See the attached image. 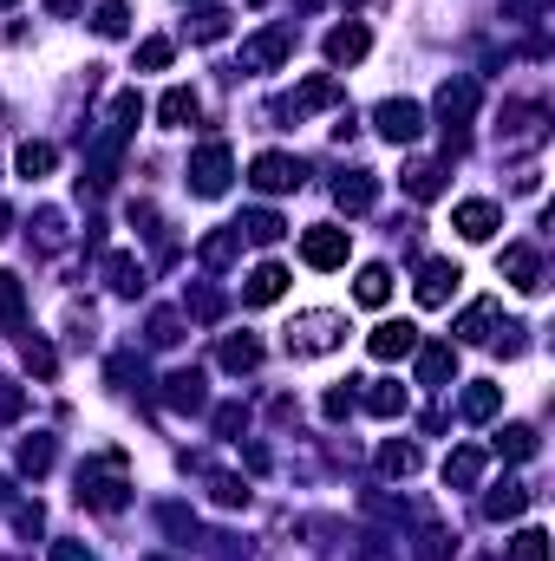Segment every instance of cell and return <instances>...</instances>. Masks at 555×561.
<instances>
[{
    "label": "cell",
    "instance_id": "19",
    "mask_svg": "<svg viewBox=\"0 0 555 561\" xmlns=\"http://www.w3.org/2000/svg\"><path fill=\"white\" fill-rule=\"evenodd\" d=\"M333 203H340V209H373V177H360V170L340 177V183H333Z\"/></svg>",
    "mask_w": 555,
    "mask_h": 561
},
{
    "label": "cell",
    "instance_id": "9",
    "mask_svg": "<svg viewBox=\"0 0 555 561\" xmlns=\"http://www.w3.org/2000/svg\"><path fill=\"white\" fill-rule=\"evenodd\" d=\"M79 503H92V509H105V516H111V509H125V483H118V477H92V470H85V477H79Z\"/></svg>",
    "mask_w": 555,
    "mask_h": 561
},
{
    "label": "cell",
    "instance_id": "10",
    "mask_svg": "<svg viewBox=\"0 0 555 561\" xmlns=\"http://www.w3.org/2000/svg\"><path fill=\"white\" fill-rule=\"evenodd\" d=\"M458 235L464 242H490L497 235V203H458Z\"/></svg>",
    "mask_w": 555,
    "mask_h": 561
},
{
    "label": "cell",
    "instance_id": "45",
    "mask_svg": "<svg viewBox=\"0 0 555 561\" xmlns=\"http://www.w3.org/2000/svg\"><path fill=\"white\" fill-rule=\"evenodd\" d=\"M7 222H14V216H7V203H0V235H7Z\"/></svg>",
    "mask_w": 555,
    "mask_h": 561
},
{
    "label": "cell",
    "instance_id": "13",
    "mask_svg": "<svg viewBox=\"0 0 555 561\" xmlns=\"http://www.w3.org/2000/svg\"><path fill=\"white\" fill-rule=\"evenodd\" d=\"M366 46H373V40H366V27H333V33H327V59H333V66H353V59H366Z\"/></svg>",
    "mask_w": 555,
    "mask_h": 561
},
{
    "label": "cell",
    "instance_id": "35",
    "mask_svg": "<svg viewBox=\"0 0 555 561\" xmlns=\"http://www.w3.org/2000/svg\"><path fill=\"white\" fill-rule=\"evenodd\" d=\"M236 242H242L236 229H222V235H209V242H203V261H209V268H222V261L236 255Z\"/></svg>",
    "mask_w": 555,
    "mask_h": 561
},
{
    "label": "cell",
    "instance_id": "20",
    "mask_svg": "<svg viewBox=\"0 0 555 561\" xmlns=\"http://www.w3.org/2000/svg\"><path fill=\"white\" fill-rule=\"evenodd\" d=\"M451 372H458V353H451V346H425V359H418V379H425V385H444Z\"/></svg>",
    "mask_w": 555,
    "mask_h": 561
},
{
    "label": "cell",
    "instance_id": "44",
    "mask_svg": "<svg viewBox=\"0 0 555 561\" xmlns=\"http://www.w3.org/2000/svg\"><path fill=\"white\" fill-rule=\"evenodd\" d=\"M46 7H53V14H72V0H46Z\"/></svg>",
    "mask_w": 555,
    "mask_h": 561
},
{
    "label": "cell",
    "instance_id": "46",
    "mask_svg": "<svg viewBox=\"0 0 555 561\" xmlns=\"http://www.w3.org/2000/svg\"><path fill=\"white\" fill-rule=\"evenodd\" d=\"M0 7H14V0H0Z\"/></svg>",
    "mask_w": 555,
    "mask_h": 561
},
{
    "label": "cell",
    "instance_id": "28",
    "mask_svg": "<svg viewBox=\"0 0 555 561\" xmlns=\"http://www.w3.org/2000/svg\"><path fill=\"white\" fill-rule=\"evenodd\" d=\"M497 451H503V457H536V431H529V425L497 431Z\"/></svg>",
    "mask_w": 555,
    "mask_h": 561
},
{
    "label": "cell",
    "instance_id": "15",
    "mask_svg": "<svg viewBox=\"0 0 555 561\" xmlns=\"http://www.w3.org/2000/svg\"><path fill=\"white\" fill-rule=\"evenodd\" d=\"M157 118H164L170 131H183V124L196 118V92H190V85H170V92H164V105H157Z\"/></svg>",
    "mask_w": 555,
    "mask_h": 561
},
{
    "label": "cell",
    "instance_id": "42",
    "mask_svg": "<svg viewBox=\"0 0 555 561\" xmlns=\"http://www.w3.org/2000/svg\"><path fill=\"white\" fill-rule=\"evenodd\" d=\"M151 340H157V346L177 340V314H151Z\"/></svg>",
    "mask_w": 555,
    "mask_h": 561
},
{
    "label": "cell",
    "instance_id": "40",
    "mask_svg": "<svg viewBox=\"0 0 555 561\" xmlns=\"http://www.w3.org/2000/svg\"><path fill=\"white\" fill-rule=\"evenodd\" d=\"M222 33H229V14H216V7L196 14V40H222Z\"/></svg>",
    "mask_w": 555,
    "mask_h": 561
},
{
    "label": "cell",
    "instance_id": "14",
    "mask_svg": "<svg viewBox=\"0 0 555 561\" xmlns=\"http://www.w3.org/2000/svg\"><path fill=\"white\" fill-rule=\"evenodd\" d=\"M164 385H170L164 398H170L177 411H203V372H170Z\"/></svg>",
    "mask_w": 555,
    "mask_h": 561
},
{
    "label": "cell",
    "instance_id": "18",
    "mask_svg": "<svg viewBox=\"0 0 555 561\" xmlns=\"http://www.w3.org/2000/svg\"><path fill=\"white\" fill-rule=\"evenodd\" d=\"M438 190H444V170H438V164H405V196L431 203Z\"/></svg>",
    "mask_w": 555,
    "mask_h": 561
},
{
    "label": "cell",
    "instance_id": "31",
    "mask_svg": "<svg viewBox=\"0 0 555 561\" xmlns=\"http://www.w3.org/2000/svg\"><path fill=\"white\" fill-rule=\"evenodd\" d=\"M20 307H27L20 281H14V274H0V327H14V320H20Z\"/></svg>",
    "mask_w": 555,
    "mask_h": 561
},
{
    "label": "cell",
    "instance_id": "1",
    "mask_svg": "<svg viewBox=\"0 0 555 561\" xmlns=\"http://www.w3.org/2000/svg\"><path fill=\"white\" fill-rule=\"evenodd\" d=\"M340 340H347V320L327 314V307H314V314H301L288 327V353L294 359H320V353H333Z\"/></svg>",
    "mask_w": 555,
    "mask_h": 561
},
{
    "label": "cell",
    "instance_id": "11",
    "mask_svg": "<svg viewBox=\"0 0 555 561\" xmlns=\"http://www.w3.org/2000/svg\"><path fill=\"white\" fill-rule=\"evenodd\" d=\"M281 288H288V274H281L275 261H262V268L249 274V288H242V301H249V307H268V301H281Z\"/></svg>",
    "mask_w": 555,
    "mask_h": 561
},
{
    "label": "cell",
    "instance_id": "33",
    "mask_svg": "<svg viewBox=\"0 0 555 561\" xmlns=\"http://www.w3.org/2000/svg\"><path fill=\"white\" fill-rule=\"evenodd\" d=\"M236 235H249V242H281V216H268V209H255V216L242 222Z\"/></svg>",
    "mask_w": 555,
    "mask_h": 561
},
{
    "label": "cell",
    "instance_id": "37",
    "mask_svg": "<svg viewBox=\"0 0 555 561\" xmlns=\"http://www.w3.org/2000/svg\"><path fill=\"white\" fill-rule=\"evenodd\" d=\"M98 33H105V40H118V33H125V0H105V7H98V20H92Z\"/></svg>",
    "mask_w": 555,
    "mask_h": 561
},
{
    "label": "cell",
    "instance_id": "2",
    "mask_svg": "<svg viewBox=\"0 0 555 561\" xmlns=\"http://www.w3.org/2000/svg\"><path fill=\"white\" fill-rule=\"evenodd\" d=\"M190 190H196V196H222V190H229V144H216V137H209L203 151H196Z\"/></svg>",
    "mask_w": 555,
    "mask_h": 561
},
{
    "label": "cell",
    "instance_id": "38",
    "mask_svg": "<svg viewBox=\"0 0 555 561\" xmlns=\"http://www.w3.org/2000/svg\"><path fill=\"white\" fill-rule=\"evenodd\" d=\"M27 366L40 372V379H53V366H59V359H53V346H46V340H27Z\"/></svg>",
    "mask_w": 555,
    "mask_h": 561
},
{
    "label": "cell",
    "instance_id": "29",
    "mask_svg": "<svg viewBox=\"0 0 555 561\" xmlns=\"http://www.w3.org/2000/svg\"><path fill=\"white\" fill-rule=\"evenodd\" d=\"M510 561H549V535H542V529H523L510 542Z\"/></svg>",
    "mask_w": 555,
    "mask_h": 561
},
{
    "label": "cell",
    "instance_id": "12",
    "mask_svg": "<svg viewBox=\"0 0 555 561\" xmlns=\"http://www.w3.org/2000/svg\"><path fill=\"white\" fill-rule=\"evenodd\" d=\"M503 274H510V288L536 294V288H542V261H536V248H510V255H503Z\"/></svg>",
    "mask_w": 555,
    "mask_h": 561
},
{
    "label": "cell",
    "instance_id": "23",
    "mask_svg": "<svg viewBox=\"0 0 555 561\" xmlns=\"http://www.w3.org/2000/svg\"><path fill=\"white\" fill-rule=\"evenodd\" d=\"M222 366H229V372H255V366H262V346H255V340H222Z\"/></svg>",
    "mask_w": 555,
    "mask_h": 561
},
{
    "label": "cell",
    "instance_id": "5",
    "mask_svg": "<svg viewBox=\"0 0 555 561\" xmlns=\"http://www.w3.org/2000/svg\"><path fill=\"white\" fill-rule=\"evenodd\" d=\"M458 261H425V274H418V307H444L451 294H458Z\"/></svg>",
    "mask_w": 555,
    "mask_h": 561
},
{
    "label": "cell",
    "instance_id": "3",
    "mask_svg": "<svg viewBox=\"0 0 555 561\" xmlns=\"http://www.w3.org/2000/svg\"><path fill=\"white\" fill-rule=\"evenodd\" d=\"M373 118H379V137H392V144H412V137L425 131V111H418L412 98H386Z\"/></svg>",
    "mask_w": 555,
    "mask_h": 561
},
{
    "label": "cell",
    "instance_id": "21",
    "mask_svg": "<svg viewBox=\"0 0 555 561\" xmlns=\"http://www.w3.org/2000/svg\"><path fill=\"white\" fill-rule=\"evenodd\" d=\"M353 294H360V307H386V294H392V274L373 261V268H360V288H353Z\"/></svg>",
    "mask_w": 555,
    "mask_h": 561
},
{
    "label": "cell",
    "instance_id": "43",
    "mask_svg": "<svg viewBox=\"0 0 555 561\" xmlns=\"http://www.w3.org/2000/svg\"><path fill=\"white\" fill-rule=\"evenodd\" d=\"M53 561H92V555H85L79 542H59V548H53Z\"/></svg>",
    "mask_w": 555,
    "mask_h": 561
},
{
    "label": "cell",
    "instance_id": "8",
    "mask_svg": "<svg viewBox=\"0 0 555 561\" xmlns=\"http://www.w3.org/2000/svg\"><path fill=\"white\" fill-rule=\"evenodd\" d=\"M438 111H444V124H464V118L477 111V85H471V79H444Z\"/></svg>",
    "mask_w": 555,
    "mask_h": 561
},
{
    "label": "cell",
    "instance_id": "30",
    "mask_svg": "<svg viewBox=\"0 0 555 561\" xmlns=\"http://www.w3.org/2000/svg\"><path fill=\"white\" fill-rule=\"evenodd\" d=\"M497 405H503L497 385H471V392H464V418H490Z\"/></svg>",
    "mask_w": 555,
    "mask_h": 561
},
{
    "label": "cell",
    "instance_id": "32",
    "mask_svg": "<svg viewBox=\"0 0 555 561\" xmlns=\"http://www.w3.org/2000/svg\"><path fill=\"white\" fill-rule=\"evenodd\" d=\"M490 320H497V307H490V301H477L471 314L458 320V333H464V340H490Z\"/></svg>",
    "mask_w": 555,
    "mask_h": 561
},
{
    "label": "cell",
    "instance_id": "34",
    "mask_svg": "<svg viewBox=\"0 0 555 561\" xmlns=\"http://www.w3.org/2000/svg\"><path fill=\"white\" fill-rule=\"evenodd\" d=\"M379 464H386L392 477H412V470H418V451H412V444H386V451H379Z\"/></svg>",
    "mask_w": 555,
    "mask_h": 561
},
{
    "label": "cell",
    "instance_id": "47",
    "mask_svg": "<svg viewBox=\"0 0 555 561\" xmlns=\"http://www.w3.org/2000/svg\"><path fill=\"white\" fill-rule=\"evenodd\" d=\"M249 7H262V0H249Z\"/></svg>",
    "mask_w": 555,
    "mask_h": 561
},
{
    "label": "cell",
    "instance_id": "39",
    "mask_svg": "<svg viewBox=\"0 0 555 561\" xmlns=\"http://www.w3.org/2000/svg\"><path fill=\"white\" fill-rule=\"evenodd\" d=\"M138 66H144V72L170 66V40H144V46H138Z\"/></svg>",
    "mask_w": 555,
    "mask_h": 561
},
{
    "label": "cell",
    "instance_id": "24",
    "mask_svg": "<svg viewBox=\"0 0 555 561\" xmlns=\"http://www.w3.org/2000/svg\"><path fill=\"white\" fill-rule=\"evenodd\" d=\"M53 164H59L53 144H20V177H46Z\"/></svg>",
    "mask_w": 555,
    "mask_h": 561
},
{
    "label": "cell",
    "instance_id": "16",
    "mask_svg": "<svg viewBox=\"0 0 555 561\" xmlns=\"http://www.w3.org/2000/svg\"><path fill=\"white\" fill-rule=\"evenodd\" d=\"M477 477H484V451H451V457H444V483H458V490H471Z\"/></svg>",
    "mask_w": 555,
    "mask_h": 561
},
{
    "label": "cell",
    "instance_id": "27",
    "mask_svg": "<svg viewBox=\"0 0 555 561\" xmlns=\"http://www.w3.org/2000/svg\"><path fill=\"white\" fill-rule=\"evenodd\" d=\"M333 98H340V85H333V79H307L301 92H294V111H314V105H333Z\"/></svg>",
    "mask_w": 555,
    "mask_h": 561
},
{
    "label": "cell",
    "instance_id": "36",
    "mask_svg": "<svg viewBox=\"0 0 555 561\" xmlns=\"http://www.w3.org/2000/svg\"><path fill=\"white\" fill-rule=\"evenodd\" d=\"M20 464L40 477V470H53V438H33V444H20Z\"/></svg>",
    "mask_w": 555,
    "mask_h": 561
},
{
    "label": "cell",
    "instance_id": "22",
    "mask_svg": "<svg viewBox=\"0 0 555 561\" xmlns=\"http://www.w3.org/2000/svg\"><path fill=\"white\" fill-rule=\"evenodd\" d=\"M105 274H111V288H118V294H138V288H144V268H138L131 255H111Z\"/></svg>",
    "mask_w": 555,
    "mask_h": 561
},
{
    "label": "cell",
    "instance_id": "17",
    "mask_svg": "<svg viewBox=\"0 0 555 561\" xmlns=\"http://www.w3.org/2000/svg\"><path fill=\"white\" fill-rule=\"evenodd\" d=\"M484 509H490V516H523V509H529V490H523V483H497V490H490L484 496Z\"/></svg>",
    "mask_w": 555,
    "mask_h": 561
},
{
    "label": "cell",
    "instance_id": "41",
    "mask_svg": "<svg viewBox=\"0 0 555 561\" xmlns=\"http://www.w3.org/2000/svg\"><path fill=\"white\" fill-rule=\"evenodd\" d=\"M20 411H27V392H20V385H0V418H20Z\"/></svg>",
    "mask_w": 555,
    "mask_h": 561
},
{
    "label": "cell",
    "instance_id": "4",
    "mask_svg": "<svg viewBox=\"0 0 555 561\" xmlns=\"http://www.w3.org/2000/svg\"><path fill=\"white\" fill-rule=\"evenodd\" d=\"M249 183H255V190H268V196H281V190H301V164H294V157H281V151H268V157H255Z\"/></svg>",
    "mask_w": 555,
    "mask_h": 561
},
{
    "label": "cell",
    "instance_id": "25",
    "mask_svg": "<svg viewBox=\"0 0 555 561\" xmlns=\"http://www.w3.org/2000/svg\"><path fill=\"white\" fill-rule=\"evenodd\" d=\"M281 59H288V33H262L249 46V66H281Z\"/></svg>",
    "mask_w": 555,
    "mask_h": 561
},
{
    "label": "cell",
    "instance_id": "26",
    "mask_svg": "<svg viewBox=\"0 0 555 561\" xmlns=\"http://www.w3.org/2000/svg\"><path fill=\"white\" fill-rule=\"evenodd\" d=\"M366 411H373V418H399L405 392H399V385H373V392H366Z\"/></svg>",
    "mask_w": 555,
    "mask_h": 561
},
{
    "label": "cell",
    "instance_id": "6",
    "mask_svg": "<svg viewBox=\"0 0 555 561\" xmlns=\"http://www.w3.org/2000/svg\"><path fill=\"white\" fill-rule=\"evenodd\" d=\"M301 255H307V268H340L347 261V229H307Z\"/></svg>",
    "mask_w": 555,
    "mask_h": 561
},
{
    "label": "cell",
    "instance_id": "7",
    "mask_svg": "<svg viewBox=\"0 0 555 561\" xmlns=\"http://www.w3.org/2000/svg\"><path fill=\"white\" fill-rule=\"evenodd\" d=\"M405 353H418V327L412 320H386L373 333V359H405Z\"/></svg>",
    "mask_w": 555,
    "mask_h": 561
}]
</instances>
